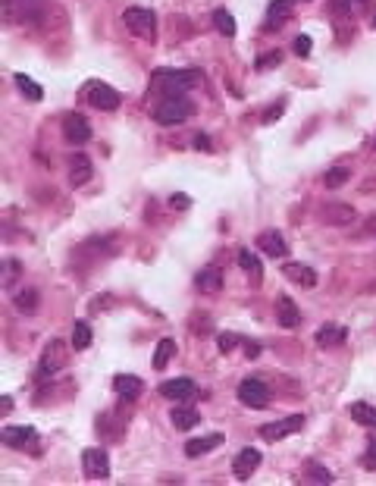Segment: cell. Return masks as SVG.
Returning <instances> with one entry per match:
<instances>
[{"label":"cell","instance_id":"obj_6","mask_svg":"<svg viewBox=\"0 0 376 486\" xmlns=\"http://www.w3.org/2000/svg\"><path fill=\"white\" fill-rule=\"evenodd\" d=\"M239 402L248 405V408H267L270 405V389L260 380H241L239 383Z\"/></svg>","mask_w":376,"mask_h":486},{"label":"cell","instance_id":"obj_3","mask_svg":"<svg viewBox=\"0 0 376 486\" xmlns=\"http://www.w3.org/2000/svg\"><path fill=\"white\" fill-rule=\"evenodd\" d=\"M123 26L129 28L132 35L144 38V41H154V38H157V16H154V10L129 7L123 13Z\"/></svg>","mask_w":376,"mask_h":486},{"label":"cell","instance_id":"obj_37","mask_svg":"<svg viewBox=\"0 0 376 486\" xmlns=\"http://www.w3.org/2000/svg\"><path fill=\"white\" fill-rule=\"evenodd\" d=\"M170 204L179 207V211H188V207H192V198H188V195H172Z\"/></svg>","mask_w":376,"mask_h":486},{"label":"cell","instance_id":"obj_2","mask_svg":"<svg viewBox=\"0 0 376 486\" xmlns=\"http://www.w3.org/2000/svg\"><path fill=\"white\" fill-rule=\"evenodd\" d=\"M192 113H195V104L182 95L166 97V101H160L157 107H154V119H157L160 126H179L192 117Z\"/></svg>","mask_w":376,"mask_h":486},{"label":"cell","instance_id":"obj_11","mask_svg":"<svg viewBox=\"0 0 376 486\" xmlns=\"http://www.w3.org/2000/svg\"><path fill=\"white\" fill-rule=\"evenodd\" d=\"M63 135H66L69 144H85V142L91 138L88 119H85L82 113H69V117L63 119Z\"/></svg>","mask_w":376,"mask_h":486},{"label":"cell","instance_id":"obj_26","mask_svg":"<svg viewBox=\"0 0 376 486\" xmlns=\"http://www.w3.org/2000/svg\"><path fill=\"white\" fill-rule=\"evenodd\" d=\"M195 286H198L201 292H219V289H223V273H219L217 267H207V270H201V273H198Z\"/></svg>","mask_w":376,"mask_h":486},{"label":"cell","instance_id":"obj_27","mask_svg":"<svg viewBox=\"0 0 376 486\" xmlns=\"http://www.w3.org/2000/svg\"><path fill=\"white\" fill-rule=\"evenodd\" d=\"M172 355H176V342H172V339H160V342H157V351H154V367H157V370H166V364H170Z\"/></svg>","mask_w":376,"mask_h":486},{"label":"cell","instance_id":"obj_43","mask_svg":"<svg viewBox=\"0 0 376 486\" xmlns=\"http://www.w3.org/2000/svg\"><path fill=\"white\" fill-rule=\"evenodd\" d=\"M245 355H248V358H257V355H260V345H257V342H248V345H245Z\"/></svg>","mask_w":376,"mask_h":486},{"label":"cell","instance_id":"obj_14","mask_svg":"<svg viewBox=\"0 0 376 486\" xmlns=\"http://www.w3.org/2000/svg\"><path fill=\"white\" fill-rule=\"evenodd\" d=\"M276 320H279V327H286V329H295L301 323V311L288 295H279V298H276Z\"/></svg>","mask_w":376,"mask_h":486},{"label":"cell","instance_id":"obj_42","mask_svg":"<svg viewBox=\"0 0 376 486\" xmlns=\"http://www.w3.org/2000/svg\"><path fill=\"white\" fill-rule=\"evenodd\" d=\"M195 148H198V151H210V138L198 135V138H195Z\"/></svg>","mask_w":376,"mask_h":486},{"label":"cell","instance_id":"obj_25","mask_svg":"<svg viewBox=\"0 0 376 486\" xmlns=\"http://www.w3.org/2000/svg\"><path fill=\"white\" fill-rule=\"evenodd\" d=\"M239 267L245 270L248 276L254 280V286H260V280H264V267H260V260L254 251H248V248H241L239 251Z\"/></svg>","mask_w":376,"mask_h":486},{"label":"cell","instance_id":"obj_12","mask_svg":"<svg viewBox=\"0 0 376 486\" xmlns=\"http://www.w3.org/2000/svg\"><path fill=\"white\" fill-rule=\"evenodd\" d=\"M32 19H38V10H32L22 0H3V22L7 26H26Z\"/></svg>","mask_w":376,"mask_h":486},{"label":"cell","instance_id":"obj_7","mask_svg":"<svg viewBox=\"0 0 376 486\" xmlns=\"http://www.w3.org/2000/svg\"><path fill=\"white\" fill-rule=\"evenodd\" d=\"M301 427H304V414H292V418H282L276 424L260 427V436L267 439V443H279V439L292 436V433H301Z\"/></svg>","mask_w":376,"mask_h":486},{"label":"cell","instance_id":"obj_30","mask_svg":"<svg viewBox=\"0 0 376 486\" xmlns=\"http://www.w3.org/2000/svg\"><path fill=\"white\" fill-rule=\"evenodd\" d=\"M88 345H91V327H88L85 320H79V323L72 327V349H75V351H85Z\"/></svg>","mask_w":376,"mask_h":486},{"label":"cell","instance_id":"obj_19","mask_svg":"<svg viewBox=\"0 0 376 486\" xmlns=\"http://www.w3.org/2000/svg\"><path fill=\"white\" fill-rule=\"evenodd\" d=\"M295 3H298V0H273V3H270V10H267V28H279L282 22L292 16Z\"/></svg>","mask_w":376,"mask_h":486},{"label":"cell","instance_id":"obj_28","mask_svg":"<svg viewBox=\"0 0 376 486\" xmlns=\"http://www.w3.org/2000/svg\"><path fill=\"white\" fill-rule=\"evenodd\" d=\"M13 304L19 314H34V311H38V292H34V289H26V292L16 295Z\"/></svg>","mask_w":376,"mask_h":486},{"label":"cell","instance_id":"obj_29","mask_svg":"<svg viewBox=\"0 0 376 486\" xmlns=\"http://www.w3.org/2000/svg\"><path fill=\"white\" fill-rule=\"evenodd\" d=\"M348 179H351L348 166H333V170H326V176H323V185H326V188H342Z\"/></svg>","mask_w":376,"mask_h":486},{"label":"cell","instance_id":"obj_32","mask_svg":"<svg viewBox=\"0 0 376 486\" xmlns=\"http://www.w3.org/2000/svg\"><path fill=\"white\" fill-rule=\"evenodd\" d=\"M16 88H19L22 95L28 97V101H41V97H44L41 85H38V82H32V79H28V76H22V72H19V76H16Z\"/></svg>","mask_w":376,"mask_h":486},{"label":"cell","instance_id":"obj_10","mask_svg":"<svg viewBox=\"0 0 376 486\" xmlns=\"http://www.w3.org/2000/svg\"><path fill=\"white\" fill-rule=\"evenodd\" d=\"M195 392H198V386H195L188 377H176V380H166V383H160V396L172 398V402H192Z\"/></svg>","mask_w":376,"mask_h":486},{"label":"cell","instance_id":"obj_35","mask_svg":"<svg viewBox=\"0 0 376 486\" xmlns=\"http://www.w3.org/2000/svg\"><path fill=\"white\" fill-rule=\"evenodd\" d=\"M282 113H286V104H282V101H279V104H273V107H270V110H267V113H264V123H267V126H270V123H273V119H279V117H282Z\"/></svg>","mask_w":376,"mask_h":486},{"label":"cell","instance_id":"obj_34","mask_svg":"<svg viewBox=\"0 0 376 486\" xmlns=\"http://www.w3.org/2000/svg\"><path fill=\"white\" fill-rule=\"evenodd\" d=\"M292 48H295V54H298V57H308V54H310V48H314V41H310L308 35H298Z\"/></svg>","mask_w":376,"mask_h":486},{"label":"cell","instance_id":"obj_40","mask_svg":"<svg viewBox=\"0 0 376 486\" xmlns=\"http://www.w3.org/2000/svg\"><path fill=\"white\" fill-rule=\"evenodd\" d=\"M310 474H314L310 480H317V483H329V480H333V474L323 471V467H310Z\"/></svg>","mask_w":376,"mask_h":486},{"label":"cell","instance_id":"obj_39","mask_svg":"<svg viewBox=\"0 0 376 486\" xmlns=\"http://www.w3.org/2000/svg\"><path fill=\"white\" fill-rule=\"evenodd\" d=\"M373 461H376V436H370L367 439V458H364V465H373Z\"/></svg>","mask_w":376,"mask_h":486},{"label":"cell","instance_id":"obj_4","mask_svg":"<svg viewBox=\"0 0 376 486\" xmlns=\"http://www.w3.org/2000/svg\"><path fill=\"white\" fill-rule=\"evenodd\" d=\"M66 361H69L66 342H63V339H50L48 349H44V355H41V377H54V373H60V370L66 367Z\"/></svg>","mask_w":376,"mask_h":486},{"label":"cell","instance_id":"obj_24","mask_svg":"<svg viewBox=\"0 0 376 486\" xmlns=\"http://www.w3.org/2000/svg\"><path fill=\"white\" fill-rule=\"evenodd\" d=\"M91 179V160L85 154H75L72 164H69V182L72 185H85Z\"/></svg>","mask_w":376,"mask_h":486},{"label":"cell","instance_id":"obj_33","mask_svg":"<svg viewBox=\"0 0 376 486\" xmlns=\"http://www.w3.org/2000/svg\"><path fill=\"white\" fill-rule=\"evenodd\" d=\"M16 276H19V264H16V260H3V286H13L16 282Z\"/></svg>","mask_w":376,"mask_h":486},{"label":"cell","instance_id":"obj_13","mask_svg":"<svg viewBox=\"0 0 376 486\" xmlns=\"http://www.w3.org/2000/svg\"><path fill=\"white\" fill-rule=\"evenodd\" d=\"M257 467H260V452H257V449H251V445H248V449H241V452L235 455V461H232V474L239 480H248L254 471H257Z\"/></svg>","mask_w":376,"mask_h":486},{"label":"cell","instance_id":"obj_41","mask_svg":"<svg viewBox=\"0 0 376 486\" xmlns=\"http://www.w3.org/2000/svg\"><path fill=\"white\" fill-rule=\"evenodd\" d=\"M361 192L364 195H373L376 192V173H373V176H367V179H361Z\"/></svg>","mask_w":376,"mask_h":486},{"label":"cell","instance_id":"obj_38","mask_svg":"<svg viewBox=\"0 0 376 486\" xmlns=\"http://www.w3.org/2000/svg\"><path fill=\"white\" fill-rule=\"evenodd\" d=\"M364 0H335V10L339 13H351V7H361Z\"/></svg>","mask_w":376,"mask_h":486},{"label":"cell","instance_id":"obj_16","mask_svg":"<svg viewBox=\"0 0 376 486\" xmlns=\"http://www.w3.org/2000/svg\"><path fill=\"white\" fill-rule=\"evenodd\" d=\"M282 276H288L295 286H304V289L317 286V270L304 267V264H286V267H282Z\"/></svg>","mask_w":376,"mask_h":486},{"label":"cell","instance_id":"obj_36","mask_svg":"<svg viewBox=\"0 0 376 486\" xmlns=\"http://www.w3.org/2000/svg\"><path fill=\"white\" fill-rule=\"evenodd\" d=\"M235 345H239V336H235V333H223V336H219V349H223V351L235 349Z\"/></svg>","mask_w":376,"mask_h":486},{"label":"cell","instance_id":"obj_5","mask_svg":"<svg viewBox=\"0 0 376 486\" xmlns=\"http://www.w3.org/2000/svg\"><path fill=\"white\" fill-rule=\"evenodd\" d=\"M85 101L91 104V107H97V110H117L119 107V91L117 88H110V85H103V82H91L88 88H85Z\"/></svg>","mask_w":376,"mask_h":486},{"label":"cell","instance_id":"obj_21","mask_svg":"<svg viewBox=\"0 0 376 486\" xmlns=\"http://www.w3.org/2000/svg\"><path fill=\"white\" fill-rule=\"evenodd\" d=\"M219 443H223V436H219V433H210V436L192 439V443H185V455H188V458H201V455H207L210 449H217Z\"/></svg>","mask_w":376,"mask_h":486},{"label":"cell","instance_id":"obj_17","mask_svg":"<svg viewBox=\"0 0 376 486\" xmlns=\"http://www.w3.org/2000/svg\"><path fill=\"white\" fill-rule=\"evenodd\" d=\"M348 339V329L339 327V323H326V327L317 333V345L320 349H335V345H342Z\"/></svg>","mask_w":376,"mask_h":486},{"label":"cell","instance_id":"obj_8","mask_svg":"<svg viewBox=\"0 0 376 486\" xmlns=\"http://www.w3.org/2000/svg\"><path fill=\"white\" fill-rule=\"evenodd\" d=\"M82 467H85V477L88 480H110V458L103 449H85Z\"/></svg>","mask_w":376,"mask_h":486},{"label":"cell","instance_id":"obj_31","mask_svg":"<svg viewBox=\"0 0 376 486\" xmlns=\"http://www.w3.org/2000/svg\"><path fill=\"white\" fill-rule=\"evenodd\" d=\"M213 26H217V32L226 35V38L235 35V19H232V13H226V10H213Z\"/></svg>","mask_w":376,"mask_h":486},{"label":"cell","instance_id":"obj_44","mask_svg":"<svg viewBox=\"0 0 376 486\" xmlns=\"http://www.w3.org/2000/svg\"><path fill=\"white\" fill-rule=\"evenodd\" d=\"M373 148H376V142H373Z\"/></svg>","mask_w":376,"mask_h":486},{"label":"cell","instance_id":"obj_23","mask_svg":"<svg viewBox=\"0 0 376 486\" xmlns=\"http://www.w3.org/2000/svg\"><path fill=\"white\" fill-rule=\"evenodd\" d=\"M348 414H351V420H355V424L376 430V408H373V405H367V402H351Z\"/></svg>","mask_w":376,"mask_h":486},{"label":"cell","instance_id":"obj_9","mask_svg":"<svg viewBox=\"0 0 376 486\" xmlns=\"http://www.w3.org/2000/svg\"><path fill=\"white\" fill-rule=\"evenodd\" d=\"M320 217L326 226H351L357 220V211L351 204H342V201H329V204H323Z\"/></svg>","mask_w":376,"mask_h":486},{"label":"cell","instance_id":"obj_1","mask_svg":"<svg viewBox=\"0 0 376 486\" xmlns=\"http://www.w3.org/2000/svg\"><path fill=\"white\" fill-rule=\"evenodd\" d=\"M198 82H201V72H195V69H179V72H172V69H157V72H154V85L164 88L166 97L182 95V91L195 88Z\"/></svg>","mask_w":376,"mask_h":486},{"label":"cell","instance_id":"obj_20","mask_svg":"<svg viewBox=\"0 0 376 486\" xmlns=\"http://www.w3.org/2000/svg\"><path fill=\"white\" fill-rule=\"evenodd\" d=\"M113 389H117L119 396L126 398V402H135V398L141 396V389H144V386H141V380H138V377H132V373H119V377L113 380Z\"/></svg>","mask_w":376,"mask_h":486},{"label":"cell","instance_id":"obj_22","mask_svg":"<svg viewBox=\"0 0 376 486\" xmlns=\"http://www.w3.org/2000/svg\"><path fill=\"white\" fill-rule=\"evenodd\" d=\"M32 439H34V427H26V424L3 427V430H0V443H7V445H26V443H32Z\"/></svg>","mask_w":376,"mask_h":486},{"label":"cell","instance_id":"obj_15","mask_svg":"<svg viewBox=\"0 0 376 486\" xmlns=\"http://www.w3.org/2000/svg\"><path fill=\"white\" fill-rule=\"evenodd\" d=\"M257 248L267 254V257H286V254H288L286 239H282L276 229H267V233H260V235H257Z\"/></svg>","mask_w":376,"mask_h":486},{"label":"cell","instance_id":"obj_18","mask_svg":"<svg viewBox=\"0 0 376 486\" xmlns=\"http://www.w3.org/2000/svg\"><path fill=\"white\" fill-rule=\"evenodd\" d=\"M170 420L176 430H192V427L201 424V414L195 408H188V405H179V408L170 411Z\"/></svg>","mask_w":376,"mask_h":486}]
</instances>
